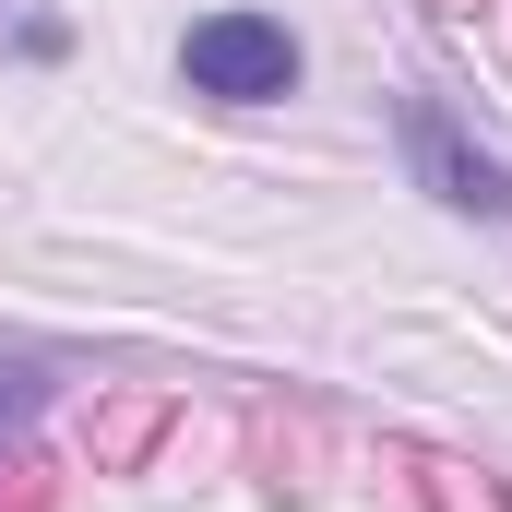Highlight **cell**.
Instances as JSON below:
<instances>
[{
  "mask_svg": "<svg viewBox=\"0 0 512 512\" xmlns=\"http://www.w3.org/2000/svg\"><path fill=\"white\" fill-rule=\"evenodd\" d=\"M179 84L215 96V108H286L310 84V48L286 12H251V0H215L179 24Z\"/></svg>",
  "mask_w": 512,
  "mask_h": 512,
  "instance_id": "cell-1",
  "label": "cell"
},
{
  "mask_svg": "<svg viewBox=\"0 0 512 512\" xmlns=\"http://www.w3.org/2000/svg\"><path fill=\"white\" fill-rule=\"evenodd\" d=\"M393 143H405V179L441 203V215H477V227H512V167L453 120L441 96H393Z\"/></svg>",
  "mask_w": 512,
  "mask_h": 512,
  "instance_id": "cell-2",
  "label": "cell"
},
{
  "mask_svg": "<svg viewBox=\"0 0 512 512\" xmlns=\"http://www.w3.org/2000/svg\"><path fill=\"white\" fill-rule=\"evenodd\" d=\"M48 358H0V441H12V429H24V417H36V405H48Z\"/></svg>",
  "mask_w": 512,
  "mask_h": 512,
  "instance_id": "cell-3",
  "label": "cell"
},
{
  "mask_svg": "<svg viewBox=\"0 0 512 512\" xmlns=\"http://www.w3.org/2000/svg\"><path fill=\"white\" fill-rule=\"evenodd\" d=\"M12 48H24V60H60V48H72V24H48V12H24V24H12Z\"/></svg>",
  "mask_w": 512,
  "mask_h": 512,
  "instance_id": "cell-4",
  "label": "cell"
}]
</instances>
